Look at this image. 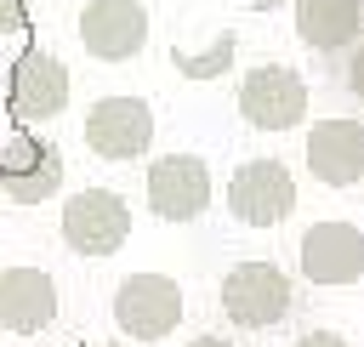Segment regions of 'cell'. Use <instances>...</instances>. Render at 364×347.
Returning <instances> with one entry per match:
<instances>
[{
  "label": "cell",
  "instance_id": "cell-1",
  "mask_svg": "<svg viewBox=\"0 0 364 347\" xmlns=\"http://www.w3.org/2000/svg\"><path fill=\"white\" fill-rule=\"evenodd\" d=\"M239 114L256 131H290L307 114V80L290 63H256L239 80Z\"/></svg>",
  "mask_w": 364,
  "mask_h": 347
},
{
  "label": "cell",
  "instance_id": "cell-2",
  "mask_svg": "<svg viewBox=\"0 0 364 347\" xmlns=\"http://www.w3.org/2000/svg\"><path fill=\"white\" fill-rule=\"evenodd\" d=\"M63 239L80 256H114L131 239V210L114 188H80L63 205Z\"/></svg>",
  "mask_w": 364,
  "mask_h": 347
},
{
  "label": "cell",
  "instance_id": "cell-3",
  "mask_svg": "<svg viewBox=\"0 0 364 347\" xmlns=\"http://www.w3.org/2000/svg\"><path fill=\"white\" fill-rule=\"evenodd\" d=\"M176 319H182V284L165 273H131L114 290V324L131 341H159L176 330Z\"/></svg>",
  "mask_w": 364,
  "mask_h": 347
},
{
  "label": "cell",
  "instance_id": "cell-4",
  "mask_svg": "<svg viewBox=\"0 0 364 347\" xmlns=\"http://www.w3.org/2000/svg\"><path fill=\"white\" fill-rule=\"evenodd\" d=\"M228 210L245 228H279L296 210V176L279 159H245L228 182Z\"/></svg>",
  "mask_w": 364,
  "mask_h": 347
},
{
  "label": "cell",
  "instance_id": "cell-5",
  "mask_svg": "<svg viewBox=\"0 0 364 347\" xmlns=\"http://www.w3.org/2000/svg\"><path fill=\"white\" fill-rule=\"evenodd\" d=\"M154 142V108L142 97H97L85 114V148L97 159H142Z\"/></svg>",
  "mask_w": 364,
  "mask_h": 347
},
{
  "label": "cell",
  "instance_id": "cell-6",
  "mask_svg": "<svg viewBox=\"0 0 364 347\" xmlns=\"http://www.w3.org/2000/svg\"><path fill=\"white\" fill-rule=\"evenodd\" d=\"M222 313L245 330H267L290 313V279L273 262H239L222 279Z\"/></svg>",
  "mask_w": 364,
  "mask_h": 347
},
{
  "label": "cell",
  "instance_id": "cell-7",
  "mask_svg": "<svg viewBox=\"0 0 364 347\" xmlns=\"http://www.w3.org/2000/svg\"><path fill=\"white\" fill-rule=\"evenodd\" d=\"M57 188H63V154H57V142H46L34 131H17L0 148V193L11 205H46Z\"/></svg>",
  "mask_w": 364,
  "mask_h": 347
},
{
  "label": "cell",
  "instance_id": "cell-8",
  "mask_svg": "<svg viewBox=\"0 0 364 347\" xmlns=\"http://www.w3.org/2000/svg\"><path fill=\"white\" fill-rule=\"evenodd\" d=\"M80 46L97 63H125L148 46V11L142 0H85L80 6Z\"/></svg>",
  "mask_w": 364,
  "mask_h": 347
},
{
  "label": "cell",
  "instance_id": "cell-9",
  "mask_svg": "<svg viewBox=\"0 0 364 347\" xmlns=\"http://www.w3.org/2000/svg\"><path fill=\"white\" fill-rule=\"evenodd\" d=\"M210 205V171L199 154H165L148 165V210L159 222H193Z\"/></svg>",
  "mask_w": 364,
  "mask_h": 347
},
{
  "label": "cell",
  "instance_id": "cell-10",
  "mask_svg": "<svg viewBox=\"0 0 364 347\" xmlns=\"http://www.w3.org/2000/svg\"><path fill=\"white\" fill-rule=\"evenodd\" d=\"M6 108L17 119H51V114H63L68 108V68L51 51L28 46L11 63V74H6Z\"/></svg>",
  "mask_w": 364,
  "mask_h": 347
},
{
  "label": "cell",
  "instance_id": "cell-11",
  "mask_svg": "<svg viewBox=\"0 0 364 347\" xmlns=\"http://www.w3.org/2000/svg\"><path fill=\"white\" fill-rule=\"evenodd\" d=\"M301 273L313 284H353L364 273V233L353 222H313L301 233Z\"/></svg>",
  "mask_w": 364,
  "mask_h": 347
},
{
  "label": "cell",
  "instance_id": "cell-12",
  "mask_svg": "<svg viewBox=\"0 0 364 347\" xmlns=\"http://www.w3.org/2000/svg\"><path fill=\"white\" fill-rule=\"evenodd\" d=\"M307 171L324 188L364 182V125L358 119H318L307 131Z\"/></svg>",
  "mask_w": 364,
  "mask_h": 347
},
{
  "label": "cell",
  "instance_id": "cell-13",
  "mask_svg": "<svg viewBox=\"0 0 364 347\" xmlns=\"http://www.w3.org/2000/svg\"><path fill=\"white\" fill-rule=\"evenodd\" d=\"M57 319V284L46 267H6L0 273V324L11 336H34Z\"/></svg>",
  "mask_w": 364,
  "mask_h": 347
},
{
  "label": "cell",
  "instance_id": "cell-14",
  "mask_svg": "<svg viewBox=\"0 0 364 347\" xmlns=\"http://www.w3.org/2000/svg\"><path fill=\"white\" fill-rule=\"evenodd\" d=\"M364 28V0H296V34L313 51H341Z\"/></svg>",
  "mask_w": 364,
  "mask_h": 347
},
{
  "label": "cell",
  "instance_id": "cell-15",
  "mask_svg": "<svg viewBox=\"0 0 364 347\" xmlns=\"http://www.w3.org/2000/svg\"><path fill=\"white\" fill-rule=\"evenodd\" d=\"M171 57H176V68H182L188 80H216V74L233 63V34H216V46H205V51H188V46H176Z\"/></svg>",
  "mask_w": 364,
  "mask_h": 347
},
{
  "label": "cell",
  "instance_id": "cell-16",
  "mask_svg": "<svg viewBox=\"0 0 364 347\" xmlns=\"http://www.w3.org/2000/svg\"><path fill=\"white\" fill-rule=\"evenodd\" d=\"M28 28V6L23 0H0V40L6 34H23Z\"/></svg>",
  "mask_w": 364,
  "mask_h": 347
},
{
  "label": "cell",
  "instance_id": "cell-17",
  "mask_svg": "<svg viewBox=\"0 0 364 347\" xmlns=\"http://www.w3.org/2000/svg\"><path fill=\"white\" fill-rule=\"evenodd\" d=\"M347 85H353V97L364 102V46L353 51V63H347Z\"/></svg>",
  "mask_w": 364,
  "mask_h": 347
},
{
  "label": "cell",
  "instance_id": "cell-18",
  "mask_svg": "<svg viewBox=\"0 0 364 347\" xmlns=\"http://www.w3.org/2000/svg\"><path fill=\"white\" fill-rule=\"evenodd\" d=\"M296 347H347V341H341L336 330H307V336H301Z\"/></svg>",
  "mask_w": 364,
  "mask_h": 347
},
{
  "label": "cell",
  "instance_id": "cell-19",
  "mask_svg": "<svg viewBox=\"0 0 364 347\" xmlns=\"http://www.w3.org/2000/svg\"><path fill=\"white\" fill-rule=\"evenodd\" d=\"M188 347H233V341H222V336H193Z\"/></svg>",
  "mask_w": 364,
  "mask_h": 347
},
{
  "label": "cell",
  "instance_id": "cell-20",
  "mask_svg": "<svg viewBox=\"0 0 364 347\" xmlns=\"http://www.w3.org/2000/svg\"><path fill=\"white\" fill-rule=\"evenodd\" d=\"M102 347H119V341H102Z\"/></svg>",
  "mask_w": 364,
  "mask_h": 347
}]
</instances>
